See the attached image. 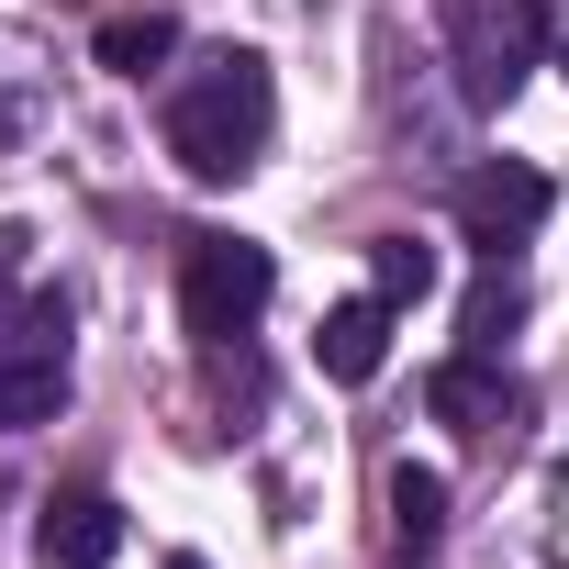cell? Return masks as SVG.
Masks as SVG:
<instances>
[{"instance_id": "obj_5", "label": "cell", "mask_w": 569, "mask_h": 569, "mask_svg": "<svg viewBox=\"0 0 569 569\" xmlns=\"http://www.w3.org/2000/svg\"><path fill=\"white\" fill-rule=\"evenodd\" d=\"M425 402H436V425H458V436H513V425H525V391H513L502 358H480V347H458V358L425 380Z\"/></svg>"}, {"instance_id": "obj_13", "label": "cell", "mask_w": 569, "mask_h": 569, "mask_svg": "<svg viewBox=\"0 0 569 569\" xmlns=\"http://www.w3.org/2000/svg\"><path fill=\"white\" fill-rule=\"evenodd\" d=\"M525 325V279H513V257H491V279L469 291V347L480 358H502V336Z\"/></svg>"}, {"instance_id": "obj_6", "label": "cell", "mask_w": 569, "mask_h": 569, "mask_svg": "<svg viewBox=\"0 0 569 569\" xmlns=\"http://www.w3.org/2000/svg\"><path fill=\"white\" fill-rule=\"evenodd\" d=\"M34 536H46V569H101V558H123V502L112 491H57Z\"/></svg>"}, {"instance_id": "obj_2", "label": "cell", "mask_w": 569, "mask_h": 569, "mask_svg": "<svg viewBox=\"0 0 569 569\" xmlns=\"http://www.w3.org/2000/svg\"><path fill=\"white\" fill-rule=\"evenodd\" d=\"M268 291H279L268 246H246V234H190V246H179V325H190L201 347H234V336L268 313Z\"/></svg>"}, {"instance_id": "obj_14", "label": "cell", "mask_w": 569, "mask_h": 569, "mask_svg": "<svg viewBox=\"0 0 569 569\" xmlns=\"http://www.w3.org/2000/svg\"><path fill=\"white\" fill-rule=\"evenodd\" d=\"M157 569H212V558H157Z\"/></svg>"}, {"instance_id": "obj_10", "label": "cell", "mask_w": 569, "mask_h": 569, "mask_svg": "<svg viewBox=\"0 0 569 569\" xmlns=\"http://www.w3.org/2000/svg\"><path fill=\"white\" fill-rule=\"evenodd\" d=\"M436 536H447V480L402 458V469H391V547H402V558H425Z\"/></svg>"}, {"instance_id": "obj_11", "label": "cell", "mask_w": 569, "mask_h": 569, "mask_svg": "<svg viewBox=\"0 0 569 569\" xmlns=\"http://www.w3.org/2000/svg\"><path fill=\"white\" fill-rule=\"evenodd\" d=\"M369 291H380L391 313H413V302L436 291V246H425V234H380V246H369Z\"/></svg>"}, {"instance_id": "obj_15", "label": "cell", "mask_w": 569, "mask_h": 569, "mask_svg": "<svg viewBox=\"0 0 569 569\" xmlns=\"http://www.w3.org/2000/svg\"><path fill=\"white\" fill-rule=\"evenodd\" d=\"M558 68H569V46H558Z\"/></svg>"}, {"instance_id": "obj_4", "label": "cell", "mask_w": 569, "mask_h": 569, "mask_svg": "<svg viewBox=\"0 0 569 569\" xmlns=\"http://www.w3.org/2000/svg\"><path fill=\"white\" fill-rule=\"evenodd\" d=\"M547 168H525V157H491V168H469L458 179V234L480 246V257H513L536 223H547Z\"/></svg>"}, {"instance_id": "obj_7", "label": "cell", "mask_w": 569, "mask_h": 569, "mask_svg": "<svg viewBox=\"0 0 569 569\" xmlns=\"http://www.w3.org/2000/svg\"><path fill=\"white\" fill-rule=\"evenodd\" d=\"M313 347H325V380H347V391H358V380H380V358H391V302H380V291L336 302Z\"/></svg>"}, {"instance_id": "obj_1", "label": "cell", "mask_w": 569, "mask_h": 569, "mask_svg": "<svg viewBox=\"0 0 569 569\" xmlns=\"http://www.w3.org/2000/svg\"><path fill=\"white\" fill-rule=\"evenodd\" d=\"M268 123H279V90H268V57H246V46H212V57L168 90V157H179L190 179H212V190L257 168Z\"/></svg>"}, {"instance_id": "obj_12", "label": "cell", "mask_w": 569, "mask_h": 569, "mask_svg": "<svg viewBox=\"0 0 569 569\" xmlns=\"http://www.w3.org/2000/svg\"><path fill=\"white\" fill-rule=\"evenodd\" d=\"M57 413H68V358L0 369V436H23V425H57Z\"/></svg>"}, {"instance_id": "obj_3", "label": "cell", "mask_w": 569, "mask_h": 569, "mask_svg": "<svg viewBox=\"0 0 569 569\" xmlns=\"http://www.w3.org/2000/svg\"><path fill=\"white\" fill-rule=\"evenodd\" d=\"M536 57H547V12L536 0H447V68H458L469 101H513Z\"/></svg>"}, {"instance_id": "obj_8", "label": "cell", "mask_w": 569, "mask_h": 569, "mask_svg": "<svg viewBox=\"0 0 569 569\" xmlns=\"http://www.w3.org/2000/svg\"><path fill=\"white\" fill-rule=\"evenodd\" d=\"M34 358H68V291L0 302V369H34Z\"/></svg>"}, {"instance_id": "obj_9", "label": "cell", "mask_w": 569, "mask_h": 569, "mask_svg": "<svg viewBox=\"0 0 569 569\" xmlns=\"http://www.w3.org/2000/svg\"><path fill=\"white\" fill-rule=\"evenodd\" d=\"M168 57H179V23H168V12H112V23H101V68H112V79H157Z\"/></svg>"}]
</instances>
